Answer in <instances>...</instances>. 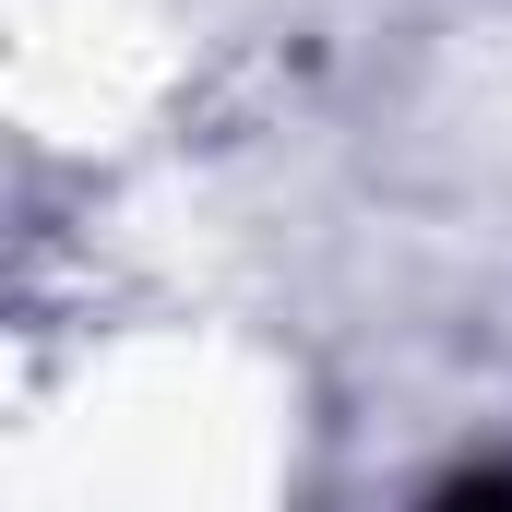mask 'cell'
<instances>
[{
    "instance_id": "obj_1",
    "label": "cell",
    "mask_w": 512,
    "mask_h": 512,
    "mask_svg": "<svg viewBox=\"0 0 512 512\" xmlns=\"http://www.w3.org/2000/svg\"><path fill=\"white\" fill-rule=\"evenodd\" d=\"M441 512H512V477H477V489H453Z\"/></svg>"
}]
</instances>
